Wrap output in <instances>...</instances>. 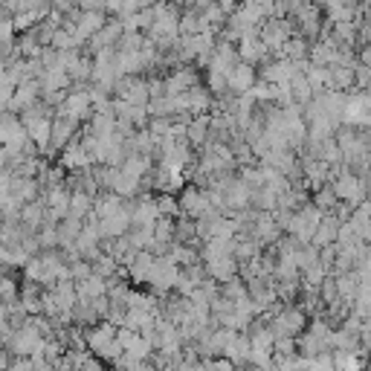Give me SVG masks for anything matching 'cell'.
<instances>
[{"mask_svg":"<svg viewBox=\"0 0 371 371\" xmlns=\"http://www.w3.org/2000/svg\"><path fill=\"white\" fill-rule=\"evenodd\" d=\"M290 35H296L293 18H264V23L258 26L261 44H264L270 52H276V56H279V50L284 47V41Z\"/></svg>","mask_w":371,"mask_h":371,"instance_id":"1","label":"cell"},{"mask_svg":"<svg viewBox=\"0 0 371 371\" xmlns=\"http://www.w3.org/2000/svg\"><path fill=\"white\" fill-rule=\"evenodd\" d=\"M177 206H180V215L183 218H191V221H200V218L218 212L215 206H212V200H209V195H206V189H200V186L183 189L180 198H177Z\"/></svg>","mask_w":371,"mask_h":371,"instance_id":"2","label":"cell"},{"mask_svg":"<svg viewBox=\"0 0 371 371\" xmlns=\"http://www.w3.org/2000/svg\"><path fill=\"white\" fill-rule=\"evenodd\" d=\"M177 276H180V267H177L169 255H160V258H154V267H151V276L145 284L154 293H169V290H174Z\"/></svg>","mask_w":371,"mask_h":371,"instance_id":"3","label":"cell"},{"mask_svg":"<svg viewBox=\"0 0 371 371\" xmlns=\"http://www.w3.org/2000/svg\"><path fill=\"white\" fill-rule=\"evenodd\" d=\"M238 59L244 61V64H264V61H270V56L273 52L261 44V38H258V32H244L241 38H238Z\"/></svg>","mask_w":371,"mask_h":371,"instance_id":"4","label":"cell"},{"mask_svg":"<svg viewBox=\"0 0 371 371\" xmlns=\"http://www.w3.org/2000/svg\"><path fill=\"white\" fill-rule=\"evenodd\" d=\"M122 32H125V26H122V18H107V23L85 44V47H87V56H96V52L105 50V47H116V41L122 38Z\"/></svg>","mask_w":371,"mask_h":371,"instance_id":"5","label":"cell"},{"mask_svg":"<svg viewBox=\"0 0 371 371\" xmlns=\"http://www.w3.org/2000/svg\"><path fill=\"white\" fill-rule=\"evenodd\" d=\"M131 229V203H125L116 215H107L99 221V235L102 241H111V238H122L125 232Z\"/></svg>","mask_w":371,"mask_h":371,"instance_id":"6","label":"cell"},{"mask_svg":"<svg viewBox=\"0 0 371 371\" xmlns=\"http://www.w3.org/2000/svg\"><path fill=\"white\" fill-rule=\"evenodd\" d=\"M162 85H166V96H177V93H186L191 87H198L200 76L191 70V67L180 64V67H174L171 70V76H162Z\"/></svg>","mask_w":371,"mask_h":371,"instance_id":"7","label":"cell"},{"mask_svg":"<svg viewBox=\"0 0 371 371\" xmlns=\"http://www.w3.org/2000/svg\"><path fill=\"white\" fill-rule=\"evenodd\" d=\"M38 99H41V81L38 78H26V81H21V85H15L9 107L12 111H26V107H32Z\"/></svg>","mask_w":371,"mask_h":371,"instance_id":"8","label":"cell"},{"mask_svg":"<svg viewBox=\"0 0 371 371\" xmlns=\"http://www.w3.org/2000/svg\"><path fill=\"white\" fill-rule=\"evenodd\" d=\"M226 85H229V93H235V96H241V93H246V90H253V85H255V67L238 61V64L229 70Z\"/></svg>","mask_w":371,"mask_h":371,"instance_id":"9","label":"cell"},{"mask_svg":"<svg viewBox=\"0 0 371 371\" xmlns=\"http://www.w3.org/2000/svg\"><path fill=\"white\" fill-rule=\"evenodd\" d=\"M78 119L70 116H56L52 119V136H50V151H61L70 140H76Z\"/></svg>","mask_w":371,"mask_h":371,"instance_id":"10","label":"cell"},{"mask_svg":"<svg viewBox=\"0 0 371 371\" xmlns=\"http://www.w3.org/2000/svg\"><path fill=\"white\" fill-rule=\"evenodd\" d=\"M160 218V209H157V200L142 195L131 206V226H154V221Z\"/></svg>","mask_w":371,"mask_h":371,"instance_id":"11","label":"cell"},{"mask_svg":"<svg viewBox=\"0 0 371 371\" xmlns=\"http://www.w3.org/2000/svg\"><path fill=\"white\" fill-rule=\"evenodd\" d=\"M339 224H342V221H339L334 212H325L322 221H319V226H316V232H313L310 244L316 246V250H322V246L334 244V241H337V232H339Z\"/></svg>","mask_w":371,"mask_h":371,"instance_id":"12","label":"cell"},{"mask_svg":"<svg viewBox=\"0 0 371 371\" xmlns=\"http://www.w3.org/2000/svg\"><path fill=\"white\" fill-rule=\"evenodd\" d=\"M76 293H78V301H93V299H99V296H107V279L90 273L87 279L76 282Z\"/></svg>","mask_w":371,"mask_h":371,"instance_id":"13","label":"cell"},{"mask_svg":"<svg viewBox=\"0 0 371 371\" xmlns=\"http://www.w3.org/2000/svg\"><path fill=\"white\" fill-rule=\"evenodd\" d=\"M308 52H310V41L301 38V35H290L284 41V47L279 50V59L287 61H308Z\"/></svg>","mask_w":371,"mask_h":371,"instance_id":"14","label":"cell"},{"mask_svg":"<svg viewBox=\"0 0 371 371\" xmlns=\"http://www.w3.org/2000/svg\"><path fill=\"white\" fill-rule=\"evenodd\" d=\"M328 70H331V90H339V93L354 90V67L331 64Z\"/></svg>","mask_w":371,"mask_h":371,"instance_id":"15","label":"cell"},{"mask_svg":"<svg viewBox=\"0 0 371 371\" xmlns=\"http://www.w3.org/2000/svg\"><path fill=\"white\" fill-rule=\"evenodd\" d=\"M90 212H93V195H87L81 189H70V215L85 221Z\"/></svg>","mask_w":371,"mask_h":371,"instance_id":"16","label":"cell"},{"mask_svg":"<svg viewBox=\"0 0 371 371\" xmlns=\"http://www.w3.org/2000/svg\"><path fill=\"white\" fill-rule=\"evenodd\" d=\"M310 203L316 206V209H322V212H334V206L339 203V198L334 195L331 183H325V186H319V189H313V198H310Z\"/></svg>","mask_w":371,"mask_h":371,"instance_id":"17","label":"cell"},{"mask_svg":"<svg viewBox=\"0 0 371 371\" xmlns=\"http://www.w3.org/2000/svg\"><path fill=\"white\" fill-rule=\"evenodd\" d=\"M354 90H371V67L360 61L354 64Z\"/></svg>","mask_w":371,"mask_h":371,"instance_id":"18","label":"cell"},{"mask_svg":"<svg viewBox=\"0 0 371 371\" xmlns=\"http://www.w3.org/2000/svg\"><path fill=\"white\" fill-rule=\"evenodd\" d=\"M119 6H122V0H102V9H105L107 18H111V15L116 18L119 15Z\"/></svg>","mask_w":371,"mask_h":371,"instance_id":"19","label":"cell"},{"mask_svg":"<svg viewBox=\"0 0 371 371\" xmlns=\"http://www.w3.org/2000/svg\"><path fill=\"white\" fill-rule=\"evenodd\" d=\"M215 3L221 6V9L226 12V15H232V12H235V9H238V6L244 3V0H215Z\"/></svg>","mask_w":371,"mask_h":371,"instance_id":"20","label":"cell"},{"mask_svg":"<svg viewBox=\"0 0 371 371\" xmlns=\"http://www.w3.org/2000/svg\"><path fill=\"white\" fill-rule=\"evenodd\" d=\"M357 61H360V64H365V67H371V44L360 47V52H357Z\"/></svg>","mask_w":371,"mask_h":371,"instance_id":"21","label":"cell"}]
</instances>
